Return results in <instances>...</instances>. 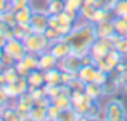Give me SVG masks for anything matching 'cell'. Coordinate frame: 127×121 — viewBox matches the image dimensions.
Listing matches in <instances>:
<instances>
[{
	"instance_id": "cell-31",
	"label": "cell",
	"mask_w": 127,
	"mask_h": 121,
	"mask_svg": "<svg viewBox=\"0 0 127 121\" xmlns=\"http://www.w3.org/2000/svg\"><path fill=\"white\" fill-rule=\"evenodd\" d=\"M60 112H61V108H60L56 103L50 102V103H48V107H47V120H50V121H56V120H58Z\"/></svg>"
},
{
	"instance_id": "cell-25",
	"label": "cell",
	"mask_w": 127,
	"mask_h": 121,
	"mask_svg": "<svg viewBox=\"0 0 127 121\" xmlns=\"http://www.w3.org/2000/svg\"><path fill=\"white\" fill-rule=\"evenodd\" d=\"M113 23H114L116 34L127 36V19L124 18V16H114V18H113Z\"/></svg>"
},
{
	"instance_id": "cell-37",
	"label": "cell",
	"mask_w": 127,
	"mask_h": 121,
	"mask_svg": "<svg viewBox=\"0 0 127 121\" xmlns=\"http://www.w3.org/2000/svg\"><path fill=\"white\" fill-rule=\"evenodd\" d=\"M13 100L8 97V94L5 92V89H3V86H0V110L5 108L6 105H10Z\"/></svg>"
},
{
	"instance_id": "cell-10",
	"label": "cell",
	"mask_w": 127,
	"mask_h": 121,
	"mask_svg": "<svg viewBox=\"0 0 127 121\" xmlns=\"http://www.w3.org/2000/svg\"><path fill=\"white\" fill-rule=\"evenodd\" d=\"M34 103H35V100H34V97L29 94V90H28V92L19 94V95L13 100L15 108L16 110H21V112H29V110L34 107Z\"/></svg>"
},
{
	"instance_id": "cell-8",
	"label": "cell",
	"mask_w": 127,
	"mask_h": 121,
	"mask_svg": "<svg viewBox=\"0 0 127 121\" xmlns=\"http://www.w3.org/2000/svg\"><path fill=\"white\" fill-rule=\"evenodd\" d=\"M81 66H82V58L79 55H76V53H69L68 57H64V58H61L58 61V68L61 71H71L74 74H77Z\"/></svg>"
},
{
	"instance_id": "cell-9",
	"label": "cell",
	"mask_w": 127,
	"mask_h": 121,
	"mask_svg": "<svg viewBox=\"0 0 127 121\" xmlns=\"http://www.w3.org/2000/svg\"><path fill=\"white\" fill-rule=\"evenodd\" d=\"M48 50H50V52H52L58 60H61V58H64V57H68L69 53H72L71 44H69L66 39H63V37H61V39L53 40V42L50 44Z\"/></svg>"
},
{
	"instance_id": "cell-48",
	"label": "cell",
	"mask_w": 127,
	"mask_h": 121,
	"mask_svg": "<svg viewBox=\"0 0 127 121\" xmlns=\"http://www.w3.org/2000/svg\"><path fill=\"white\" fill-rule=\"evenodd\" d=\"M121 90H124V92L127 94V79H126V82L122 84V87H121Z\"/></svg>"
},
{
	"instance_id": "cell-43",
	"label": "cell",
	"mask_w": 127,
	"mask_h": 121,
	"mask_svg": "<svg viewBox=\"0 0 127 121\" xmlns=\"http://www.w3.org/2000/svg\"><path fill=\"white\" fill-rule=\"evenodd\" d=\"M15 66H16V69H18L19 76H28V74H29V69L26 68L24 65H21L19 61H16V65H15Z\"/></svg>"
},
{
	"instance_id": "cell-16",
	"label": "cell",
	"mask_w": 127,
	"mask_h": 121,
	"mask_svg": "<svg viewBox=\"0 0 127 121\" xmlns=\"http://www.w3.org/2000/svg\"><path fill=\"white\" fill-rule=\"evenodd\" d=\"M84 92L87 95H90L93 100H100L103 97V84L96 82V81H90V82H85Z\"/></svg>"
},
{
	"instance_id": "cell-38",
	"label": "cell",
	"mask_w": 127,
	"mask_h": 121,
	"mask_svg": "<svg viewBox=\"0 0 127 121\" xmlns=\"http://www.w3.org/2000/svg\"><path fill=\"white\" fill-rule=\"evenodd\" d=\"M109 78H111V74H109V73H106V71H103V69L98 68V69H96L95 78H93V81H96V82H100V84H105Z\"/></svg>"
},
{
	"instance_id": "cell-20",
	"label": "cell",
	"mask_w": 127,
	"mask_h": 121,
	"mask_svg": "<svg viewBox=\"0 0 127 121\" xmlns=\"http://www.w3.org/2000/svg\"><path fill=\"white\" fill-rule=\"evenodd\" d=\"M21 65H24L26 68L31 71V69H35L39 68V55H35V53H31V52H26V55L23 57L21 60H18Z\"/></svg>"
},
{
	"instance_id": "cell-22",
	"label": "cell",
	"mask_w": 127,
	"mask_h": 121,
	"mask_svg": "<svg viewBox=\"0 0 127 121\" xmlns=\"http://www.w3.org/2000/svg\"><path fill=\"white\" fill-rule=\"evenodd\" d=\"M29 120H32V121H45L47 120V108L34 103V107L29 110Z\"/></svg>"
},
{
	"instance_id": "cell-14",
	"label": "cell",
	"mask_w": 127,
	"mask_h": 121,
	"mask_svg": "<svg viewBox=\"0 0 127 121\" xmlns=\"http://www.w3.org/2000/svg\"><path fill=\"white\" fill-rule=\"evenodd\" d=\"M95 29H96V37H111V36L116 32L113 18L111 19H105V21L95 24Z\"/></svg>"
},
{
	"instance_id": "cell-11",
	"label": "cell",
	"mask_w": 127,
	"mask_h": 121,
	"mask_svg": "<svg viewBox=\"0 0 127 121\" xmlns=\"http://www.w3.org/2000/svg\"><path fill=\"white\" fill-rule=\"evenodd\" d=\"M58 61H60V60L56 58V57L53 55L50 50H45V52L39 53V68H40L42 71L58 66Z\"/></svg>"
},
{
	"instance_id": "cell-49",
	"label": "cell",
	"mask_w": 127,
	"mask_h": 121,
	"mask_svg": "<svg viewBox=\"0 0 127 121\" xmlns=\"http://www.w3.org/2000/svg\"><path fill=\"white\" fill-rule=\"evenodd\" d=\"M3 53H5V50H3V47L0 45V61H2V58H3Z\"/></svg>"
},
{
	"instance_id": "cell-51",
	"label": "cell",
	"mask_w": 127,
	"mask_h": 121,
	"mask_svg": "<svg viewBox=\"0 0 127 121\" xmlns=\"http://www.w3.org/2000/svg\"><path fill=\"white\" fill-rule=\"evenodd\" d=\"M8 2H10V3H11V0H8Z\"/></svg>"
},
{
	"instance_id": "cell-7",
	"label": "cell",
	"mask_w": 127,
	"mask_h": 121,
	"mask_svg": "<svg viewBox=\"0 0 127 121\" xmlns=\"http://www.w3.org/2000/svg\"><path fill=\"white\" fill-rule=\"evenodd\" d=\"M3 50H5L6 53H10L11 57H15V60L18 61V60H21L23 57L26 55V47H24V42H23V39H18V37H8L5 42V45H3Z\"/></svg>"
},
{
	"instance_id": "cell-17",
	"label": "cell",
	"mask_w": 127,
	"mask_h": 121,
	"mask_svg": "<svg viewBox=\"0 0 127 121\" xmlns=\"http://www.w3.org/2000/svg\"><path fill=\"white\" fill-rule=\"evenodd\" d=\"M26 78H28L29 87H42V86H45V78H43V71L40 68L31 69Z\"/></svg>"
},
{
	"instance_id": "cell-3",
	"label": "cell",
	"mask_w": 127,
	"mask_h": 121,
	"mask_svg": "<svg viewBox=\"0 0 127 121\" xmlns=\"http://www.w3.org/2000/svg\"><path fill=\"white\" fill-rule=\"evenodd\" d=\"M23 42H24L26 50L31 53H35V55L48 50V47H50V40L45 37L43 32H31L29 36H26L23 39Z\"/></svg>"
},
{
	"instance_id": "cell-23",
	"label": "cell",
	"mask_w": 127,
	"mask_h": 121,
	"mask_svg": "<svg viewBox=\"0 0 127 121\" xmlns=\"http://www.w3.org/2000/svg\"><path fill=\"white\" fill-rule=\"evenodd\" d=\"M77 120H81V116L77 115V112H76L72 107H68V108H61L56 121H77Z\"/></svg>"
},
{
	"instance_id": "cell-2",
	"label": "cell",
	"mask_w": 127,
	"mask_h": 121,
	"mask_svg": "<svg viewBox=\"0 0 127 121\" xmlns=\"http://www.w3.org/2000/svg\"><path fill=\"white\" fill-rule=\"evenodd\" d=\"M127 118V108L121 99L109 97L103 105V120L105 121H121Z\"/></svg>"
},
{
	"instance_id": "cell-15",
	"label": "cell",
	"mask_w": 127,
	"mask_h": 121,
	"mask_svg": "<svg viewBox=\"0 0 127 121\" xmlns=\"http://www.w3.org/2000/svg\"><path fill=\"white\" fill-rule=\"evenodd\" d=\"M96 69H98V66H96L95 63H85V65H82L81 68H79L77 76L84 81V82H90V81H93V78H95Z\"/></svg>"
},
{
	"instance_id": "cell-41",
	"label": "cell",
	"mask_w": 127,
	"mask_h": 121,
	"mask_svg": "<svg viewBox=\"0 0 127 121\" xmlns=\"http://www.w3.org/2000/svg\"><path fill=\"white\" fill-rule=\"evenodd\" d=\"M29 3H32V2H29V0H11L10 8H11L13 11H16V10L23 8V6H26V5H29Z\"/></svg>"
},
{
	"instance_id": "cell-5",
	"label": "cell",
	"mask_w": 127,
	"mask_h": 121,
	"mask_svg": "<svg viewBox=\"0 0 127 121\" xmlns=\"http://www.w3.org/2000/svg\"><path fill=\"white\" fill-rule=\"evenodd\" d=\"M111 49H114V42H113L109 37H96L92 42V45H90V52L89 53L96 61V60H100V58H103V57L108 55V52Z\"/></svg>"
},
{
	"instance_id": "cell-30",
	"label": "cell",
	"mask_w": 127,
	"mask_h": 121,
	"mask_svg": "<svg viewBox=\"0 0 127 121\" xmlns=\"http://www.w3.org/2000/svg\"><path fill=\"white\" fill-rule=\"evenodd\" d=\"M3 73H5V78H6V84L8 82H15L16 79L19 78V73L18 69H16V66H5L3 68Z\"/></svg>"
},
{
	"instance_id": "cell-29",
	"label": "cell",
	"mask_w": 127,
	"mask_h": 121,
	"mask_svg": "<svg viewBox=\"0 0 127 121\" xmlns=\"http://www.w3.org/2000/svg\"><path fill=\"white\" fill-rule=\"evenodd\" d=\"M113 13L114 16H127V0H116Z\"/></svg>"
},
{
	"instance_id": "cell-26",
	"label": "cell",
	"mask_w": 127,
	"mask_h": 121,
	"mask_svg": "<svg viewBox=\"0 0 127 121\" xmlns=\"http://www.w3.org/2000/svg\"><path fill=\"white\" fill-rule=\"evenodd\" d=\"M118 90H119V86L116 84V81L113 78H109L105 84H103V97H106V95L113 97V95H116Z\"/></svg>"
},
{
	"instance_id": "cell-24",
	"label": "cell",
	"mask_w": 127,
	"mask_h": 121,
	"mask_svg": "<svg viewBox=\"0 0 127 121\" xmlns=\"http://www.w3.org/2000/svg\"><path fill=\"white\" fill-rule=\"evenodd\" d=\"M0 120H5V121H19L18 115H16V108L13 105V102L10 105H6L5 108L0 110Z\"/></svg>"
},
{
	"instance_id": "cell-27",
	"label": "cell",
	"mask_w": 127,
	"mask_h": 121,
	"mask_svg": "<svg viewBox=\"0 0 127 121\" xmlns=\"http://www.w3.org/2000/svg\"><path fill=\"white\" fill-rule=\"evenodd\" d=\"M114 49L122 57H127V36H118V39L114 40Z\"/></svg>"
},
{
	"instance_id": "cell-50",
	"label": "cell",
	"mask_w": 127,
	"mask_h": 121,
	"mask_svg": "<svg viewBox=\"0 0 127 121\" xmlns=\"http://www.w3.org/2000/svg\"><path fill=\"white\" fill-rule=\"evenodd\" d=\"M29 2H34V0H29Z\"/></svg>"
},
{
	"instance_id": "cell-28",
	"label": "cell",
	"mask_w": 127,
	"mask_h": 121,
	"mask_svg": "<svg viewBox=\"0 0 127 121\" xmlns=\"http://www.w3.org/2000/svg\"><path fill=\"white\" fill-rule=\"evenodd\" d=\"M0 21L6 23V24H10V26H15V24H18V23H16L15 11H13L11 8H8V10H5V11H2V13H0Z\"/></svg>"
},
{
	"instance_id": "cell-39",
	"label": "cell",
	"mask_w": 127,
	"mask_h": 121,
	"mask_svg": "<svg viewBox=\"0 0 127 121\" xmlns=\"http://www.w3.org/2000/svg\"><path fill=\"white\" fill-rule=\"evenodd\" d=\"M13 65H16V60H15V57H11L10 53H3V58H2V61H0V68H5V66H13Z\"/></svg>"
},
{
	"instance_id": "cell-13",
	"label": "cell",
	"mask_w": 127,
	"mask_h": 121,
	"mask_svg": "<svg viewBox=\"0 0 127 121\" xmlns=\"http://www.w3.org/2000/svg\"><path fill=\"white\" fill-rule=\"evenodd\" d=\"M32 11H34V5L29 3V5L23 6V8L16 10L15 11V16H16V23L18 24H29L31 23V18H32Z\"/></svg>"
},
{
	"instance_id": "cell-45",
	"label": "cell",
	"mask_w": 127,
	"mask_h": 121,
	"mask_svg": "<svg viewBox=\"0 0 127 121\" xmlns=\"http://www.w3.org/2000/svg\"><path fill=\"white\" fill-rule=\"evenodd\" d=\"M8 8H10V2L8 0H0V13L5 11V10H8Z\"/></svg>"
},
{
	"instance_id": "cell-4",
	"label": "cell",
	"mask_w": 127,
	"mask_h": 121,
	"mask_svg": "<svg viewBox=\"0 0 127 121\" xmlns=\"http://www.w3.org/2000/svg\"><path fill=\"white\" fill-rule=\"evenodd\" d=\"M92 100L93 99L90 95H87L84 90H72L71 92V107L77 112V115L81 116V120L85 118Z\"/></svg>"
},
{
	"instance_id": "cell-44",
	"label": "cell",
	"mask_w": 127,
	"mask_h": 121,
	"mask_svg": "<svg viewBox=\"0 0 127 121\" xmlns=\"http://www.w3.org/2000/svg\"><path fill=\"white\" fill-rule=\"evenodd\" d=\"M48 26H52V28H58V26H60V19H58V16H56V15H50Z\"/></svg>"
},
{
	"instance_id": "cell-35",
	"label": "cell",
	"mask_w": 127,
	"mask_h": 121,
	"mask_svg": "<svg viewBox=\"0 0 127 121\" xmlns=\"http://www.w3.org/2000/svg\"><path fill=\"white\" fill-rule=\"evenodd\" d=\"M43 34H45V37L50 40V44L53 42V40H56V39H61L63 36L60 34V31L56 28H52V26H48V28L45 29V31H43Z\"/></svg>"
},
{
	"instance_id": "cell-6",
	"label": "cell",
	"mask_w": 127,
	"mask_h": 121,
	"mask_svg": "<svg viewBox=\"0 0 127 121\" xmlns=\"http://www.w3.org/2000/svg\"><path fill=\"white\" fill-rule=\"evenodd\" d=\"M48 11L43 8H37L34 6V11H32V18H31V28L34 29V32H43L47 28H48Z\"/></svg>"
},
{
	"instance_id": "cell-34",
	"label": "cell",
	"mask_w": 127,
	"mask_h": 121,
	"mask_svg": "<svg viewBox=\"0 0 127 121\" xmlns=\"http://www.w3.org/2000/svg\"><path fill=\"white\" fill-rule=\"evenodd\" d=\"M95 65L98 66L100 69H103V71H106V73H109V74H113V71H114V66L111 65V63L106 60V57H103V58H100V60H96L95 61Z\"/></svg>"
},
{
	"instance_id": "cell-40",
	"label": "cell",
	"mask_w": 127,
	"mask_h": 121,
	"mask_svg": "<svg viewBox=\"0 0 127 121\" xmlns=\"http://www.w3.org/2000/svg\"><path fill=\"white\" fill-rule=\"evenodd\" d=\"M29 94L34 97V100H39L40 97L47 95V94H45V89H43V86H42V87H29Z\"/></svg>"
},
{
	"instance_id": "cell-19",
	"label": "cell",
	"mask_w": 127,
	"mask_h": 121,
	"mask_svg": "<svg viewBox=\"0 0 127 121\" xmlns=\"http://www.w3.org/2000/svg\"><path fill=\"white\" fill-rule=\"evenodd\" d=\"M103 116V107H101V102L100 100H92L90 103V108L87 112L85 118L84 120H98Z\"/></svg>"
},
{
	"instance_id": "cell-12",
	"label": "cell",
	"mask_w": 127,
	"mask_h": 121,
	"mask_svg": "<svg viewBox=\"0 0 127 121\" xmlns=\"http://www.w3.org/2000/svg\"><path fill=\"white\" fill-rule=\"evenodd\" d=\"M111 18H114V13H113L111 8H108V6H98V8H95V11L92 13L90 21H92L93 24H98V23L105 21V19H111Z\"/></svg>"
},
{
	"instance_id": "cell-47",
	"label": "cell",
	"mask_w": 127,
	"mask_h": 121,
	"mask_svg": "<svg viewBox=\"0 0 127 121\" xmlns=\"http://www.w3.org/2000/svg\"><path fill=\"white\" fill-rule=\"evenodd\" d=\"M6 39H8V37H6V36H3V34H0V45H5V42H6Z\"/></svg>"
},
{
	"instance_id": "cell-1",
	"label": "cell",
	"mask_w": 127,
	"mask_h": 121,
	"mask_svg": "<svg viewBox=\"0 0 127 121\" xmlns=\"http://www.w3.org/2000/svg\"><path fill=\"white\" fill-rule=\"evenodd\" d=\"M63 39H66L71 44L72 53H76V55H79V57H84L90 52V45H92V42L96 39L95 24H93L92 21L79 18V21L72 26L71 32L63 36Z\"/></svg>"
},
{
	"instance_id": "cell-21",
	"label": "cell",
	"mask_w": 127,
	"mask_h": 121,
	"mask_svg": "<svg viewBox=\"0 0 127 121\" xmlns=\"http://www.w3.org/2000/svg\"><path fill=\"white\" fill-rule=\"evenodd\" d=\"M45 10L48 15H58L64 10V0H45Z\"/></svg>"
},
{
	"instance_id": "cell-36",
	"label": "cell",
	"mask_w": 127,
	"mask_h": 121,
	"mask_svg": "<svg viewBox=\"0 0 127 121\" xmlns=\"http://www.w3.org/2000/svg\"><path fill=\"white\" fill-rule=\"evenodd\" d=\"M68 86H69V89H71V90H84L85 82H84V81H82L81 78H79L77 74H76L74 78L69 81V84H68Z\"/></svg>"
},
{
	"instance_id": "cell-18",
	"label": "cell",
	"mask_w": 127,
	"mask_h": 121,
	"mask_svg": "<svg viewBox=\"0 0 127 121\" xmlns=\"http://www.w3.org/2000/svg\"><path fill=\"white\" fill-rule=\"evenodd\" d=\"M43 78H45V84H61V69L58 66L45 69Z\"/></svg>"
},
{
	"instance_id": "cell-46",
	"label": "cell",
	"mask_w": 127,
	"mask_h": 121,
	"mask_svg": "<svg viewBox=\"0 0 127 121\" xmlns=\"http://www.w3.org/2000/svg\"><path fill=\"white\" fill-rule=\"evenodd\" d=\"M5 84H6L5 73H3V68H0V86H5Z\"/></svg>"
},
{
	"instance_id": "cell-33",
	"label": "cell",
	"mask_w": 127,
	"mask_h": 121,
	"mask_svg": "<svg viewBox=\"0 0 127 121\" xmlns=\"http://www.w3.org/2000/svg\"><path fill=\"white\" fill-rule=\"evenodd\" d=\"M93 11H95V6L90 5V3H84V5H82V8L79 10V18L90 21V16H92Z\"/></svg>"
},
{
	"instance_id": "cell-42",
	"label": "cell",
	"mask_w": 127,
	"mask_h": 121,
	"mask_svg": "<svg viewBox=\"0 0 127 121\" xmlns=\"http://www.w3.org/2000/svg\"><path fill=\"white\" fill-rule=\"evenodd\" d=\"M74 73H71V71H61V84H66L68 86L69 84V81H71L72 78H74Z\"/></svg>"
},
{
	"instance_id": "cell-32",
	"label": "cell",
	"mask_w": 127,
	"mask_h": 121,
	"mask_svg": "<svg viewBox=\"0 0 127 121\" xmlns=\"http://www.w3.org/2000/svg\"><path fill=\"white\" fill-rule=\"evenodd\" d=\"M84 5V0H64V10H69V11H74L79 15V10Z\"/></svg>"
}]
</instances>
